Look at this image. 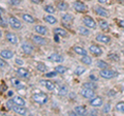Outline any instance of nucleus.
<instances>
[{"label": "nucleus", "mask_w": 124, "mask_h": 116, "mask_svg": "<svg viewBox=\"0 0 124 116\" xmlns=\"http://www.w3.org/2000/svg\"><path fill=\"white\" fill-rule=\"evenodd\" d=\"M5 38H6V41H8L9 44H11V45H17L18 42H19L18 36L16 35L15 33H13V32H6Z\"/></svg>", "instance_id": "10"}, {"label": "nucleus", "mask_w": 124, "mask_h": 116, "mask_svg": "<svg viewBox=\"0 0 124 116\" xmlns=\"http://www.w3.org/2000/svg\"><path fill=\"white\" fill-rule=\"evenodd\" d=\"M116 110L121 112V113H124V102H120L116 105Z\"/></svg>", "instance_id": "38"}, {"label": "nucleus", "mask_w": 124, "mask_h": 116, "mask_svg": "<svg viewBox=\"0 0 124 116\" xmlns=\"http://www.w3.org/2000/svg\"><path fill=\"white\" fill-rule=\"evenodd\" d=\"M73 8H75L76 11L78 13H86L87 11V5L83 3L82 1H79V0H77V1L73 2Z\"/></svg>", "instance_id": "6"}, {"label": "nucleus", "mask_w": 124, "mask_h": 116, "mask_svg": "<svg viewBox=\"0 0 124 116\" xmlns=\"http://www.w3.org/2000/svg\"><path fill=\"white\" fill-rule=\"evenodd\" d=\"M83 87H87V88H91V89H96L97 86H96V84L94 81H92V82H87V83H84L83 84Z\"/></svg>", "instance_id": "36"}, {"label": "nucleus", "mask_w": 124, "mask_h": 116, "mask_svg": "<svg viewBox=\"0 0 124 116\" xmlns=\"http://www.w3.org/2000/svg\"><path fill=\"white\" fill-rule=\"evenodd\" d=\"M73 21V16L70 14H65L64 16H62V19H61V22H62V24H63L64 26H67L70 24L71 25V23Z\"/></svg>", "instance_id": "14"}, {"label": "nucleus", "mask_w": 124, "mask_h": 116, "mask_svg": "<svg viewBox=\"0 0 124 116\" xmlns=\"http://www.w3.org/2000/svg\"><path fill=\"white\" fill-rule=\"evenodd\" d=\"M31 41L37 46H45L48 44V40L45 38L42 35H40V34H33L31 36Z\"/></svg>", "instance_id": "3"}, {"label": "nucleus", "mask_w": 124, "mask_h": 116, "mask_svg": "<svg viewBox=\"0 0 124 116\" xmlns=\"http://www.w3.org/2000/svg\"><path fill=\"white\" fill-rule=\"evenodd\" d=\"M123 53H124V51H123Z\"/></svg>", "instance_id": "56"}, {"label": "nucleus", "mask_w": 124, "mask_h": 116, "mask_svg": "<svg viewBox=\"0 0 124 116\" xmlns=\"http://www.w3.org/2000/svg\"><path fill=\"white\" fill-rule=\"evenodd\" d=\"M5 13V10L4 9H3L2 8V7H0V16H1V15H3V14H4Z\"/></svg>", "instance_id": "53"}, {"label": "nucleus", "mask_w": 124, "mask_h": 116, "mask_svg": "<svg viewBox=\"0 0 124 116\" xmlns=\"http://www.w3.org/2000/svg\"><path fill=\"white\" fill-rule=\"evenodd\" d=\"M81 61H82L84 64H86V65H90V64L92 63L91 57H89L88 55H84L82 58H81Z\"/></svg>", "instance_id": "33"}, {"label": "nucleus", "mask_w": 124, "mask_h": 116, "mask_svg": "<svg viewBox=\"0 0 124 116\" xmlns=\"http://www.w3.org/2000/svg\"><path fill=\"white\" fill-rule=\"evenodd\" d=\"M22 2V0H9V3L13 5H19Z\"/></svg>", "instance_id": "45"}, {"label": "nucleus", "mask_w": 124, "mask_h": 116, "mask_svg": "<svg viewBox=\"0 0 124 116\" xmlns=\"http://www.w3.org/2000/svg\"><path fill=\"white\" fill-rule=\"evenodd\" d=\"M13 111L16 112V113L19 114V115H26L27 112H28L24 106H19V105H16V104L13 107Z\"/></svg>", "instance_id": "15"}, {"label": "nucleus", "mask_w": 124, "mask_h": 116, "mask_svg": "<svg viewBox=\"0 0 124 116\" xmlns=\"http://www.w3.org/2000/svg\"><path fill=\"white\" fill-rule=\"evenodd\" d=\"M55 7H57V9L60 11H65L68 9V4L65 1H63V0H57Z\"/></svg>", "instance_id": "13"}, {"label": "nucleus", "mask_w": 124, "mask_h": 116, "mask_svg": "<svg viewBox=\"0 0 124 116\" xmlns=\"http://www.w3.org/2000/svg\"><path fill=\"white\" fill-rule=\"evenodd\" d=\"M78 32H79L81 35H84V36H88L90 34V31L86 28V27H79L78 28Z\"/></svg>", "instance_id": "30"}, {"label": "nucleus", "mask_w": 124, "mask_h": 116, "mask_svg": "<svg viewBox=\"0 0 124 116\" xmlns=\"http://www.w3.org/2000/svg\"><path fill=\"white\" fill-rule=\"evenodd\" d=\"M55 41L59 42V35H57V34H55Z\"/></svg>", "instance_id": "52"}, {"label": "nucleus", "mask_w": 124, "mask_h": 116, "mask_svg": "<svg viewBox=\"0 0 124 116\" xmlns=\"http://www.w3.org/2000/svg\"><path fill=\"white\" fill-rule=\"evenodd\" d=\"M96 64H97V66L100 69H103V68H108V63L106 62V61H103V60H98Z\"/></svg>", "instance_id": "37"}, {"label": "nucleus", "mask_w": 124, "mask_h": 116, "mask_svg": "<svg viewBox=\"0 0 124 116\" xmlns=\"http://www.w3.org/2000/svg\"><path fill=\"white\" fill-rule=\"evenodd\" d=\"M87 1H90V0H87Z\"/></svg>", "instance_id": "55"}, {"label": "nucleus", "mask_w": 124, "mask_h": 116, "mask_svg": "<svg viewBox=\"0 0 124 116\" xmlns=\"http://www.w3.org/2000/svg\"><path fill=\"white\" fill-rule=\"evenodd\" d=\"M67 93H68V88L65 86V85H62V86H60L59 91H58V94L64 96V95H66Z\"/></svg>", "instance_id": "31"}, {"label": "nucleus", "mask_w": 124, "mask_h": 116, "mask_svg": "<svg viewBox=\"0 0 124 116\" xmlns=\"http://www.w3.org/2000/svg\"><path fill=\"white\" fill-rule=\"evenodd\" d=\"M7 66V63L4 61V59L3 58H0V68H4Z\"/></svg>", "instance_id": "43"}, {"label": "nucleus", "mask_w": 124, "mask_h": 116, "mask_svg": "<svg viewBox=\"0 0 124 116\" xmlns=\"http://www.w3.org/2000/svg\"><path fill=\"white\" fill-rule=\"evenodd\" d=\"M22 50L27 55H31L34 51V47L29 41H24V42H22Z\"/></svg>", "instance_id": "9"}, {"label": "nucleus", "mask_w": 124, "mask_h": 116, "mask_svg": "<svg viewBox=\"0 0 124 116\" xmlns=\"http://www.w3.org/2000/svg\"><path fill=\"white\" fill-rule=\"evenodd\" d=\"M32 3H35V4H40V3L44 2V0H31Z\"/></svg>", "instance_id": "46"}, {"label": "nucleus", "mask_w": 124, "mask_h": 116, "mask_svg": "<svg viewBox=\"0 0 124 116\" xmlns=\"http://www.w3.org/2000/svg\"><path fill=\"white\" fill-rule=\"evenodd\" d=\"M90 79H91L92 81H94V82H95V81H97V78H96V77H94L93 75H91V76H90Z\"/></svg>", "instance_id": "50"}, {"label": "nucleus", "mask_w": 124, "mask_h": 116, "mask_svg": "<svg viewBox=\"0 0 124 116\" xmlns=\"http://www.w3.org/2000/svg\"><path fill=\"white\" fill-rule=\"evenodd\" d=\"M34 31H35L37 34H40V35H46L48 34V28L45 26H41V25H36L34 26Z\"/></svg>", "instance_id": "18"}, {"label": "nucleus", "mask_w": 124, "mask_h": 116, "mask_svg": "<svg viewBox=\"0 0 124 116\" xmlns=\"http://www.w3.org/2000/svg\"><path fill=\"white\" fill-rule=\"evenodd\" d=\"M83 23L85 24V26L88 27V28H92V29H95L97 24L96 22L94 21V19H92L90 16H85L83 18Z\"/></svg>", "instance_id": "8"}, {"label": "nucleus", "mask_w": 124, "mask_h": 116, "mask_svg": "<svg viewBox=\"0 0 124 116\" xmlns=\"http://www.w3.org/2000/svg\"><path fill=\"white\" fill-rule=\"evenodd\" d=\"M84 72H85V68H84V67H81V66H79V67H77V68H76L75 74H76L77 76H80V75H82Z\"/></svg>", "instance_id": "39"}, {"label": "nucleus", "mask_w": 124, "mask_h": 116, "mask_svg": "<svg viewBox=\"0 0 124 116\" xmlns=\"http://www.w3.org/2000/svg\"><path fill=\"white\" fill-rule=\"evenodd\" d=\"M73 111L76 112L77 115H81V116L87 114V109H86V108H85L84 106H77V107H75Z\"/></svg>", "instance_id": "23"}, {"label": "nucleus", "mask_w": 124, "mask_h": 116, "mask_svg": "<svg viewBox=\"0 0 124 116\" xmlns=\"http://www.w3.org/2000/svg\"><path fill=\"white\" fill-rule=\"evenodd\" d=\"M16 73H17V76L18 77H21V78H23V79H28V78H30V72L27 68L19 67Z\"/></svg>", "instance_id": "11"}, {"label": "nucleus", "mask_w": 124, "mask_h": 116, "mask_svg": "<svg viewBox=\"0 0 124 116\" xmlns=\"http://www.w3.org/2000/svg\"><path fill=\"white\" fill-rule=\"evenodd\" d=\"M108 58H110L111 60H114V61H118L119 60V57L118 55H116V54H108Z\"/></svg>", "instance_id": "41"}, {"label": "nucleus", "mask_w": 124, "mask_h": 116, "mask_svg": "<svg viewBox=\"0 0 124 116\" xmlns=\"http://www.w3.org/2000/svg\"><path fill=\"white\" fill-rule=\"evenodd\" d=\"M42 83H44V85L46 86V88L48 90L50 91H54L55 90V88H56V85L54 82H52V81H50V80H46V81H41Z\"/></svg>", "instance_id": "24"}, {"label": "nucleus", "mask_w": 124, "mask_h": 116, "mask_svg": "<svg viewBox=\"0 0 124 116\" xmlns=\"http://www.w3.org/2000/svg\"><path fill=\"white\" fill-rule=\"evenodd\" d=\"M21 18H22L25 22L29 23V24H33V23L36 22V19L34 18L33 16L29 15V14H22V15H21Z\"/></svg>", "instance_id": "21"}, {"label": "nucleus", "mask_w": 124, "mask_h": 116, "mask_svg": "<svg viewBox=\"0 0 124 116\" xmlns=\"http://www.w3.org/2000/svg\"><path fill=\"white\" fill-rule=\"evenodd\" d=\"M96 41H99V42H102V44H110L111 41V37L108 35H106V34H97L96 35Z\"/></svg>", "instance_id": "17"}, {"label": "nucleus", "mask_w": 124, "mask_h": 116, "mask_svg": "<svg viewBox=\"0 0 124 116\" xmlns=\"http://www.w3.org/2000/svg\"><path fill=\"white\" fill-rule=\"evenodd\" d=\"M72 50H73V51H75L77 54H79V55H82V56L87 55V51H86V50H85L84 48L80 47V46H73Z\"/></svg>", "instance_id": "27"}, {"label": "nucleus", "mask_w": 124, "mask_h": 116, "mask_svg": "<svg viewBox=\"0 0 124 116\" xmlns=\"http://www.w3.org/2000/svg\"><path fill=\"white\" fill-rule=\"evenodd\" d=\"M93 10H94V13L99 17H103V18H108L110 17L108 11L104 8V7L100 6V5H94L93 6Z\"/></svg>", "instance_id": "4"}, {"label": "nucleus", "mask_w": 124, "mask_h": 116, "mask_svg": "<svg viewBox=\"0 0 124 116\" xmlns=\"http://www.w3.org/2000/svg\"><path fill=\"white\" fill-rule=\"evenodd\" d=\"M97 1H98L99 3H108V0H97Z\"/></svg>", "instance_id": "51"}, {"label": "nucleus", "mask_w": 124, "mask_h": 116, "mask_svg": "<svg viewBox=\"0 0 124 116\" xmlns=\"http://www.w3.org/2000/svg\"><path fill=\"white\" fill-rule=\"evenodd\" d=\"M100 77H102L104 79H112L114 77H117L118 76V73L113 71V69H110V68H103L100 71Z\"/></svg>", "instance_id": "2"}, {"label": "nucleus", "mask_w": 124, "mask_h": 116, "mask_svg": "<svg viewBox=\"0 0 124 116\" xmlns=\"http://www.w3.org/2000/svg\"><path fill=\"white\" fill-rule=\"evenodd\" d=\"M103 104V100L100 96H93L90 99V105L92 107H100Z\"/></svg>", "instance_id": "16"}, {"label": "nucleus", "mask_w": 124, "mask_h": 116, "mask_svg": "<svg viewBox=\"0 0 124 116\" xmlns=\"http://www.w3.org/2000/svg\"><path fill=\"white\" fill-rule=\"evenodd\" d=\"M32 99L36 104H39V105H45V104L48 103L49 96H48V94H46L45 92H36V93H34L32 95Z\"/></svg>", "instance_id": "1"}, {"label": "nucleus", "mask_w": 124, "mask_h": 116, "mask_svg": "<svg viewBox=\"0 0 124 116\" xmlns=\"http://www.w3.org/2000/svg\"><path fill=\"white\" fill-rule=\"evenodd\" d=\"M99 27L101 28V30H103V31H108L110 30V26H108V22L103 21V20H99Z\"/></svg>", "instance_id": "29"}, {"label": "nucleus", "mask_w": 124, "mask_h": 116, "mask_svg": "<svg viewBox=\"0 0 124 116\" xmlns=\"http://www.w3.org/2000/svg\"><path fill=\"white\" fill-rule=\"evenodd\" d=\"M2 36V32H1V30H0V37Z\"/></svg>", "instance_id": "54"}, {"label": "nucleus", "mask_w": 124, "mask_h": 116, "mask_svg": "<svg viewBox=\"0 0 124 116\" xmlns=\"http://www.w3.org/2000/svg\"><path fill=\"white\" fill-rule=\"evenodd\" d=\"M53 32H54V34H57V35H59L61 37H66L68 35L67 31L64 28H62V27H57V28H54Z\"/></svg>", "instance_id": "20"}, {"label": "nucleus", "mask_w": 124, "mask_h": 116, "mask_svg": "<svg viewBox=\"0 0 124 116\" xmlns=\"http://www.w3.org/2000/svg\"><path fill=\"white\" fill-rule=\"evenodd\" d=\"M14 105H15V103L13 102V99L7 100V103H6V107H7V109L13 110V107H14Z\"/></svg>", "instance_id": "40"}, {"label": "nucleus", "mask_w": 124, "mask_h": 116, "mask_svg": "<svg viewBox=\"0 0 124 116\" xmlns=\"http://www.w3.org/2000/svg\"><path fill=\"white\" fill-rule=\"evenodd\" d=\"M89 51L94 56H100L102 54V49L97 45H91L89 47Z\"/></svg>", "instance_id": "12"}, {"label": "nucleus", "mask_w": 124, "mask_h": 116, "mask_svg": "<svg viewBox=\"0 0 124 116\" xmlns=\"http://www.w3.org/2000/svg\"><path fill=\"white\" fill-rule=\"evenodd\" d=\"M10 83H11V85H13L14 87H16V88H19L20 86H22V83H21V81L19 80V79H17V78H13L10 80Z\"/></svg>", "instance_id": "34"}, {"label": "nucleus", "mask_w": 124, "mask_h": 116, "mask_svg": "<svg viewBox=\"0 0 124 116\" xmlns=\"http://www.w3.org/2000/svg\"><path fill=\"white\" fill-rule=\"evenodd\" d=\"M44 21H46V23H49V24H51V25L57 24V19L54 16H52V15H46V16H45Z\"/></svg>", "instance_id": "26"}, {"label": "nucleus", "mask_w": 124, "mask_h": 116, "mask_svg": "<svg viewBox=\"0 0 124 116\" xmlns=\"http://www.w3.org/2000/svg\"><path fill=\"white\" fill-rule=\"evenodd\" d=\"M44 9L45 11H46V13H49V14H55V11H56V8L54 7V5H46L44 7Z\"/></svg>", "instance_id": "35"}, {"label": "nucleus", "mask_w": 124, "mask_h": 116, "mask_svg": "<svg viewBox=\"0 0 124 116\" xmlns=\"http://www.w3.org/2000/svg\"><path fill=\"white\" fill-rule=\"evenodd\" d=\"M0 26L3 27V28H6V27H7L6 22H5V20L2 17H0Z\"/></svg>", "instance_id": "42"}, {"label": "nucleus", "mask_w": 124, "mask_h": 116, "mask_svg": "<svg viewBox=\"0 0 124 116\" xmlns=\"http://www.w3.org/2000/svg\"><path fill=\"white\" fill-rule=\"evenodd\" d=\"M16 63L19 64V65H23V60H21V59H19V58H17V59H16Z\"/></svg>", "instance_id": "47"}, {"label": "nucleus", "mask_w": 124, "mask_h": 116, "mask_svg": "<svg viewBox=\"0 0 124 116\" xmlns=\"http://www.w3.org/2000/svg\"><path fill=\"white\" fill-rule=\"evenodd\" d=\"M35 66L37 68V71H39L41 73H46V71H48V66H46L44 62H36Z\"/></svg>", "instance_id": "28"}, {"label": "nucleus", "mask_w": 124, "mask_h": 116, "mask_svg": "<svg viewBox=\"0 0 124 116\" xmlns=\"http://www.w3.org/2000/svg\"><path fill=\"white\" fill-rule=\"evenodd\" d=\"M11 99H13V102L16 104V105H19V106H25V104H26L25 99H23L22 96H19V95L14 96Z\"/></svg>", "instance_id": "25"}, {"label": "nucleus", "mask_w": 124, "mask_h": 116, "mask_svg": "<svg viewBox=\"0 0 124 116\" xmlns=\"http://www.w3.org/2000/svg\"><path fill=\"white\" fill-rule=\"evenodd\" d=\"M48 59L50 61H53V62H62L63 61V56L58 53H53L48 57Z\"/></svg>", "instance_id": "19"}, {"label": "nucleus", "mask_w": 124, "mask_h": 116, "mask_svg": "<svg viewBox=\"0 0 124 116\" xmlns=\"http://www.w3.org/2000/svg\"><path fill=\"white\" fill-rule=\"evenodd\" d=\"M8 24L13 29H20L22 28V23L21 21L17 19L15 16H10L8 18Z\"/></svg>", "instance_id": "5"}, {"label": "nucleus", "mask_w": 124, "mask_h": 116, "mask_svg": "<svg viewBox=\"0 0 124 116\" xmlns=\"http://www.w3.org/2000/svg\"><path fill=\"white\" fill-rule=\"evenodd\" d=\"M57 75V73L54 71V72H50V73H46V74L45 75L46 77H48V78H52V77H55Z\"/></svg>", "instance_id": "44"}, {"label": "nucleus", "mask_w": 124, "mask_h": 116, "mask_svg": "<svg viewBox=\"0 0 124 116\" xmlns=\"http://www.w3.org/2000/svg\"><path fill=\"white\" fill-rule=\"evenodd\" d=\"M108 110H110V104H108V105L106 106V109L103 110V112H108Z\"/></svg>", "instance_id": "49"}, {"label": "nucleus", "mask_w": 124, "mask_h": 116, "mask_svg": "<svg viewBox=\"0 0 124 116\" xmlns=\"http://www.w3.org/2000/svg\"><path fill=\"white\" fill-rule=\"evenodd\" d=\"M57 74H64L65 72L67 71V68L64 66V65H57V66L55 67V69H54Z\"/></svg>", "instance_id": "32"}, {"label": "nucleus", "mask_w": 124, "mask_h": 116, "mask_svg": "<svg viewBox=\"0 0 124 116\" xmlns=\"http://www.w3.org/2000/svg\"><path fill=\"white\" fill-rule=\"evenodd\" d=\"M81 95L85 99H92L93 96H95V92L94 89H91V88H87V87H83L82 90H81Z\"/></svg>", "instance_id": "7"}, {"label": "nucleus", "mask_w": 124, "mask_h": 116, "mask_svg": "<svg viewBox=\"0 0 124 116\" xmlns=\"http://www.w3.org/2000/svg\"><path fill=\"white\" fill-rule=\"evenodd\" d=\"M0 56H1L3 59H11L14 57V52L10 51V50H2L0 52Z\"/></svg>", "instance_id": "22"}, {"label": "nucleus", "mask_w": 124, "mask_h": 116, "mask_svg": "<svg viewBox=\"0 0 124 116\" xmlns=\"http://www.w3.org/2000/svg\"><path fill=\"white\" fill-rule=\"evenodd\" d=\"M118 25H119L120 27H123V28H124V20H121V21H119Z\"/></svg>", "instance_id": "48"}]
</instances>
